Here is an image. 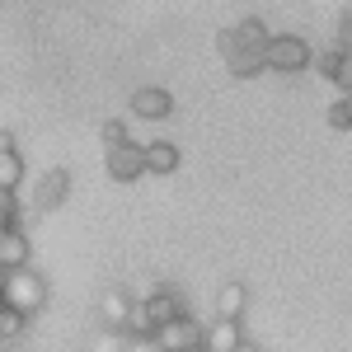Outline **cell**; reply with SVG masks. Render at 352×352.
<instances>
[{
    "instance_id": "obj_12",
    "label": "cell",
    "mask_w": 352,
    "mask_h": 352,
    "mask_svg": "<svg viewBox=\"0 0 352 352\" xmlns=\"http://www.w3.org/2000/svg\"><path fill=\"white\" fill-rule=\"evenodd\" d=\"M184 164V155H179V146L174 141H146V174H174Z\"/></svg>"
},
{
    "instance_id": "obj_19",
    "label": "cell",
    "mask_w": 352,
    "mask_h": 352,
    "mask_svg": "<svg viewBox=\"0 0 352 352\" xmlns=\"http://www.w3.org/2000/svg\"><path fill=\"white\" fill-rule=\"evenodd\" d=\"M10 226H19V197L0 188V230H10Z\"/></svg>"
},
{
    "instance_id": "obj_5",
    "label": "cell",
    "mask_w": 352,
    "mask_h": 352,
    "mask_svg": "<svg viewBox=\"0 0 352 352\" xmlns=\"http://www.w3.org/2000/svg\"><path fill=\"white\" fill-rule=\"evenodd\" d=\"M66 197H71V169L52 164V169L33 184V202H28V207H33V212H56Z\"/></svg>"
},
{
    "instance_id": "obj_4",
    "label": "cell",
    "mask_w": 352,
    "mask_h": 352,
    "mask_svg": "<svg viewBox=\"0 0 352 352\" xmlns=\"http://www.w3.org/2000/svg\"><path fill=\"white\" fill-rule=\"evenodd\" d=\"M104 169H109L113 184H136V179L146 174V146H136V141L109 146V151H104Z\"/></svg>"
},
{
    "instance_id": "obj_3",
    "label": "cell",
    "mask_w": 352,
    "mask_h": 352,
    "mask_svg": "<svg viewBox=\"0 0 352 352\" xmlns=\"http://www.w3.org/2000/svg\"><path fill=\"white\" fill-rule=\"evenodd\" d=\"M217 47H221V61H226V71H230L235 80H254L258 71H268V52L240 47V43H235V28H226V33H221Z\"/></svg>"
},
{
    "instance_id": "obj_2",
    "label": "cell",
    "mask_w": 352,
    "mask_h": 352,
    "mask_svg": "<svg viewBox=\"0 0 352 352\" xmlns=\"http://www.w3.org/2000/svg\"><path fill=\"white\" fill-rule=\"evenodd\" d=\"M310 66H315V52H310V43H305L300 33H272L268 71H277V76H300V71H310Z\"/></svg>"
},
{
    "instance_id": "obj_10",
    "label": "cell",
    "mask_w": 352,
    "mask_h": 352,
    "mask_svg": "<svg viewBox=\"0 0 352 352\" xmlns=\"http://www.w3.org/2000/svg\"><path fill=\"white\" fill-rule=\"evenodd\" d=\"M132 305H136V300L127 296V292H118V287H113V292H104V300H99V320H104V324H109L113 333H127Z\"/></svg>"
},
{
    "instance_id": "obj_18",
    "label": "cell",
    "mask_w": 352,
    "mask_h": 352,
    "mask_svg": "<svg viewBox=\"0 0 352 352\" xmlns=\"http://www.w3.org/2000/svg\"><path fill=\"white\" fill-rule=\"evenodd\" d=\"M338 66H343V52H338V47H329V52H315V71H320L329 85H333V76H338Z\"/></svg>"
},
{
    "instance_id": "obj_1",
    "label": "cell",
    "mask_w": 352,
    "mask_h": 352,
    "mask_svg": "<svg viewBox=\"0 0 352 352\" xmlns=\"http://www.w3.org/2000/svg\"><path fill=\"white\" fill-rule=\"evenodd\" d=\"M0 296H5L10 310H19V315L33 320V315L47 305V282H43L33 268H14V272H5V277H0Z\"/></svg>"
},
{
    "instance_id": "obj_29",
    "label": "cell",
    "mask_w": 352,
    "mask_h": 352,
    "mask_svg": "<svg viewBox=\"0 0 352 352\" xmlns=\"http://www.w3.org/2000/svg\"><path fill=\"white\" fill-rule=\"evenodd\" d=\"M0 352H5V348H0Z\"/></svg>"
},
{
    "instance_id": "obj_24",
    "label": "cell",
    "mask_w": 352,
    "mask_h": 352,
    "mask_svg": "<svg viewBox=\"0 0 352 352\" xmlns=\"http://www.w3.org/2000/svg\"><path fill=\"white\" fill-rule=\"evenodd\" d=\"M235 352H258V348H254V343H249V338H244V343H240V348H235Z\"/></svg>"
},
{
    "instance_id": "obj_27",
    "label": "cell",
    "mask_w": 352,
    "mask_h": 352,
    "mask_svg": "<svg viewBox=\"0 0 352 352\" xmlns=\"http://www.w3.org/2000/svg\"><path fill=\"white\" fill-rule=\"evenodd\" d=\"M192 352H207V348H192Z\"/></svg>"
},
{
    "instance_id": "obj_15",
    "label": "cell",
    "mask_w": 352,
    "mask_h": 352,
    "mask_svg": "<svg viewBox=\"0 0 352 352\" xmlns=\"http://www.w3.org/2000/svg\"><path fill=\"white\" fill-rule=\"evenodd\" d=\"M19 184H24V160H19L14 146H5V151H0V188L19 192Z\"/></svg>"
},
{
    "instance_id": "obj_13",
    "label": "cell",
    "mask_w": 352,
    "mask_h": 352,
    "mask_svg": "<svg viewBox=\"0 0 352 352\" xmlns=\"http://www.w3.org/2000/svg\"><path fill=\"white\" fill-rule=\"evenodd\" d=\"M244 305H249L244 282H221V292H217V315H221V320H240Z\"/></svg>"
},
{
    "instance_id": "obj_26",
    "label": "cell",
    "mask_w": 352,
    "mask_h": 352,
    "mask_svg": "<svg viewBox=\"0 0 352 352\" xmlns=\"http://www.w3.org/2000/svg\"><path fill=\"white\" fill-rule=\"evenodd\" d=\"M348 104H352V89H348Z\"/></svg>"
},
{
    "instance_id": "obj_6",
    "label": "cell",
    "mask_w": 352,
    "mask_h": 352,
    "mask_svg": "<svg viewBox=\"0 0 352 352\" xmlns=\"http://www.w3.org/2000/svg\"><path fill=\"white\" fill-rule=\"evenodd\" d=\"M155 343H160L164 352H192L207 343V324H197L192 315H179L174 324H164L160 333H155Z\"/></svg>"
},
{
    "instance_id": "obj_17",
    "label": "cell",
    "mask_w": 352,
    "mask_h": 352,
    "mask_svg": "<svg viewBox=\"0 0 352 352\" xmlns=\"http://www.w3.org/2000/svg\"><path fill=\"white\" fill-rule=\"evenodd\" d=\"M24 329H28V315H19V310H5V315H0V343L19 338Z\"/></svg>"
},
{
    "instance_id": "obj_16",
    "label": "cell",
    "mask_w": 352,
    "mask_h": 352,
    "mask_svg": "<svg viewBox=\"0 0 352 352\" xmlns=\"http://www.w3.org/2000/svg\"><path fill=\"white\" fill-rule=\"evenodd\" d=\"M329 127H333V132H352V104H348V94H338V99L329 104Z\"/></svg>"
},
{
    "instance_id": "obj_25",
    "label": "cell",
    "mask_w": 352,
    "mask_h": 352,
    "mask_svg": "<svg viewBox=\"0 0 352 352\" xmlns=\"http://www.w3.org/2000/svg\"><path fill=\"white\" fill-rule=\"evenodd\" d=\"M5 310H10V305H5V296H0V315H5Z\"/></svg>"
},
{
    "instance_id": "obj_7",
    "label": "cell",
    "mask_w": 352,
    "mask_h": 352,
    "mask_svg": "<svg viewBox=\"0 0 352 352\" xmlns=\"http://www.w3.org/2000/svg\"><path fill=\"white\" fill-rule=\"evenodd\" d=\"M141 305H146V315H151V324H155V333H160L164 324H174L179 315H188V300L179 296L174 287H155V292H151V296L141 300Z\"/></svg>"
},
{
    "instance_id": "obj_14",
    "label": "cell",
    "mask_w": 352,
    "mask_h": 352,
    "mask_svg": "<svg viewBox=\"0 0 352 352\" xmlns=\"http://www.w3.org/2000/svg\"><path fill=\"white\" fill-rule=\"evenodd\" d=\"M235 43H240V47H254V52H268L272 33H268V24H263L258 14H249V19L235 24Z\"/></svg>"
},
{
    "instance_id": "obj_20",
    "label": "cell",
    "mask_w": 352,
    "mask_h": 352,
    "mask_svg": "<svg viewBox=\"0 0 352 352\" xmlns=\"http://www.w3.org/2000/svg\"><path fill=\"white\" fill-rule=\"evenodd\" d=\"M99 136H104V151H109V146H122V141H132V136H127V122H118V118H109V122L99 127Z\"/></svg>"
},
{
    "instance_id": "obj_8",
    "label": "cell",
    "mask_w": 352,
    "mask_h": 352,
    "mask_svg": "<svg viewBox=\"0 0 352 352\" xmlns=\"http://www.w3.org/2000/svg\"><path fill=\"white\" fill-rule=\"evenodd\" d=\"M132 113L141 118V122H164V118L174 113V94L160 89V85H141V89L132 94Z\"/></svg>"
},
{
    "instance_id": "obj_9",
    "label": "cell",
    "mask_w": 352,
    "mask_h": 352,
    "mask_svg": "<svg viewBox=\"0 0 352 352\" xmlns=\"http://www.w3.org/2000/svg\"><path fill=\"white\" fill-rule=\"evenodd\" d=\"M28 258H33V244H28L24 226H10V230H0V272L28 268Z\"/></svg>"
},
{
    "instance_id": "obj_11",
    "label": "cell",
    "mask_w": 352,
    "mask_h": 352,
    "mask_svg": "<svg viewBox=\"0 0 352 352\" xmlns=\"http://www.w3.org/2000/svg\"><path fill=\"white\" fill-rule=\"evenodd\" d=\"M244 343V329H240V320H212V324H207V343H202V348L207 352H235Z\"/></svg>"
},
{
    "instance_id": "obj_21",
    "label": "cell",
    "mask_w": 352,
    "mask_h": 352,
    "mask_svg": "<svg viewBox=\"0 0 352 352\" xmlns=\"http://www.w3.org/2000/svg\"><path fill=\"white\" fill-rule=\"evenodd\" d=\"M333 47H338V52H352V10L338 19V28H333Z\"/></svg>"
},
{
    "instance_id": "obj_22",
    "label": "cell",
    "mask_w": 352,
    "mask_h": 352,
    "mask_svg": "<svg viewBox=\"0 0 352 352\" xmlns=\"http://www.w3.org/2000/svg\"><path fill=\"white\" fill-rule=\"evenodd\" d=\"M333 89H352V52H343V66H338V76H333Z\"/></svg>"
},
{
    "instance_id": "obj_23",
    "label": "cell",
    "mask_w": 352,
    "mask_h": 352,
    "mask_svg": "<svg viewBox=\"0 0 352 352\" xmlns=\"http://www.w3.org/2000/svg\"><path fill=\"white\" fill-rule=\"evenodd\" d=\"M5 146H14V136H10V132H0V151H5Z\"/></svg>"
},
{
    "instance_id": "obj_28",
    "label": "cell",
    "mask_w": 352,
    "mask_h": 352,
    "mask_svg": "<svg viewBox=\"0 0 352 352\" xmlns=\"http://www.w3.org/2000/svg\"><path fill=\"white\" fill-rule=\"evenodd\" d=\"M0 5H5V0H0Z\"/></svg>"
}]
</instances>
